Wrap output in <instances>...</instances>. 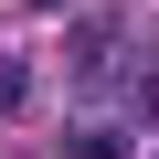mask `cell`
Returning <instances> with one entry per match:
<instances>
[{"mask_svg": "<svg viewBox=\"0 0 159 159\" xmlns=\"http://www.w3.org/2000/svg\"><path fill=\"white\" fill-rule=\"evenodd\" d=\"M64 159H138V138H127V127H74Z\"/></svg>", "mask_w": 159, "mask_h": 159, "instance_id": "obj_1", "label": "cell"}, {"mask_svg": "<svg viewBox=\"0 0 159 159\" xmlns=\"http://www.w3.org/2000/svg\"><path fill=\"white\" fill-rule=\"evenodd\" d=\"M32 106V64H0V117H21Z\"/></svg>", "mask_w": 159, "mask_h": 159, "instance_id": "obj_2", "label": "cell"}, {"mask_svg": "<svg viewBox=\"0 0 159 159\" xmlns=\"http://www.w3.org/2000/svg\"><path fill=\"white\" fill-rule=\"evenodd\" d=\"M32 11H53V0H32Z\"/></svg>", "mask_w": 159, "mask_h": 159, "instance_id": "obj_3", "label": "cell"}]
</instances>
